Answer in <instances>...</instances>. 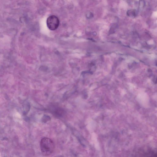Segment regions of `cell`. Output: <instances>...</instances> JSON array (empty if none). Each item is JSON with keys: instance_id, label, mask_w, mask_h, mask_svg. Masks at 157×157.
<instances>
[{"instance_id": "6da1fadb", "label": "cell", "mask_w": 157, "mask_h": 157, "mask_svg": "<svg viewBox=\"0 0 157 157\" xmlns=\"http://www.w3.org/2000/svg\"><path fill=\"white\" fill-rule=\"evenodd\" d=\"M40 146L41 153L44 156L50 155L53 152L55 148L53 141L47 137H44L41 139Z\"/></svg>"}, {"instance_id": "7a4b0ae2", "label": "cell", "mask_w": 157, "mask_h": 157, "mask_svg": "<svg viewBox=\"0 0 157 157\" xmlns=\"http://www.w3.org/2000/svg\"><path fill=\"white\" fill-rule=\"evenodd\" d=\"M59 21L56 16L52 15L49 16L47 20V25L48 28L51 30H54L58 27Z\"/></svg>"}]
</instances>
